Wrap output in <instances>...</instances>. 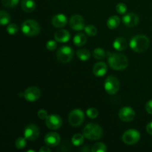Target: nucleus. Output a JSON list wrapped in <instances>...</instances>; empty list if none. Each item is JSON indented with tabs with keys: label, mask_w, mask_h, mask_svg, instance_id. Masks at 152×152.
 <instances>
[{
	"label": "nucleus",
	"mask_w": 152,
	"mask_h": 152,
	"mask_svg": "<svg viewBox=\"0 0 152 152\" xmlns=\"http://www.w3.org/2000/svg\"><path fill=\"white\" fill-rule=\"evenodd\" d=\"M108 62L110 67L115 71H123L129 65L128 58L123 53H109Z\"/></svg>",
	"instance_id": "obj_1"
},
{
	"label": "nucleus",
	"mask_w": 152,
	"mask_h": 152,
	"mask_svg": "<svg viewBox=\"0 0 152 152\" xmlns=\"http://www.w3.org/2000/svg\"><path fill=\"white\" fill-rule=\"evenodd\" d=\"M130 47L136 53L145 52L149 48L150 40L148 37L143 34H139L134 37L130 41Z\"/></svg>",
	"instance_id": "obj_2"
},
{
	"label": "nucleus",
	"mask_w": 152,
	"mask_h": 152,
	"mask_svg": "<svg viewBox=\"0 0 152 152\" xmlns=\"http://www.w3.org/2000/svg\"><path fill=\"white\" fill-rule=\"evenodd\" d=\"M103 131L96 123H88L83 129V135L90 140H96L102 137Z\"/></svg>",
	"instance_id": "obj_3"
},
{
	"label": "nucleus",
	"mask_w": 152,
	"mask_h": 152,
	"mask_svg": "<svg viewBox=\"0 0 152 152\" xmlns=\"http://www.w3.org/2000/svg\"><path fill=\"white\" fill-rule=\"evenodd\" d=\"M21 28L22 33L28 37H34L38 35L41 30L39 24L34 19H27L24 21Z\"/></svg>",
	"instance_id": "obj_4"
},
{
	"label": "nucleus",
	"mask_w": 152,
	"mask_h": 152,
	"mask_svg": "<svg viewBox=\"0 0 152 152\" xmlns=\"http://www.w3.org/2000/svg\"><path fill=\"white\" fill-rule=\"evenodd\" d=\"M56 57L62 63H68L74 57V50L69 46H62L56 52Z\"/></svg>",
	"instance_id": "obj_5"
},
{
	"label": "nucleus",
	"mask_w": 152,
	"mask_h": 152,
	"mask_svg": "<svg viewBox=\"0 0 152 152\" xmlns=\"http://www.w3.org/2000/svg\"><path fill=\"white\" fill-rule=\"evenodd\" d=\"M84 120V112L79 108H75V109L72 110L68 115V123L74 127L81 126Z\"/></svg>",
	"instance_id": "obj_6"
},
{
	"label": "nucleus",
	"mask_w": 152,
	"mask_h": 152,
	"mask_svg": "<svg viewBox=\"0 0 152 152\" xmlns=\"http://www.w3.org/2000/svg\"><path fill=\"white\" fill-rule=\"evenodd\" d=\"M104 88L105 91L108 94H115L120 89V82L117 77L114 76H109L105 79Z\"/></svg>",
	"instance_id": "obj_7"
},
{
	"label": "nucleus",
	"mask_w": 152,
	"mask_h": 152,
	"mask_svg": "<svg viewBox=\"0 0 152 152\" xmlns=\"http://www.w3.org/2000/svg\"><path fill=\"white\" fill-rule=\"evenodd\" d=\"M140 140V134L135 129H129L123 133L122 140L127 145H134Z\"/></svg>",
	"instance_id": "obj_8"
},
{
	"label": "nucleus",
	"mask_w": 152,
	"mask_h": 152,
	"mask_svg": "<svg viewBox=\"0 0 152 152\" xmlns=\"http://www.w3.org/2000/svg\"><path fill=\"white\" fill-rule=\"evenodd\" d=\"M40 134L39 129L34 124H29L24 130V136L28 140L34 141L39 137Z\"/></svg>",
	"instance_id": "obj_9"
},
{
	"label": "nucleus",
	"mask_w": 152,
	"mask_h": 152,
	"mask_svg": "<svg viewBox=\"0 0 152 152\" xmlns=\"http://www.w3.org/2000/svg\"><path fill=\"white\" fill-rule=\"evenodd\" d=\"M45 125L49 129L57 130L62 125V119L57 114L48 115L45 120Z\"/></svg>",
	"instance_id": "obj_10"
},
{
	"label": "nucleus",
	"mask_w": 152,
	"mask_h": 152,
	"mask_svg": "<svg viewBox=\"0 0 152 152\" xmlns=\"http://www.w3.org/2000/svg\"><path fill=\"white\" fill-rule=\"evenodd\" d=\"M41 96V91L39 88L36 86L28 87L24 92V97L28 102H35L38 100Z\"/></svg>",
	"instance_id": "obj_11"
},
{
	"label": "nucleus",
	"mask_w": 152,
	"mask_h": 152,
	"mask_svg": "<svg viewBox=\"0 0 152 152\" xmlns=\"http://www.w3.org/2000/svg\"><path fill=\"white\" fill-rule=\"evenodd\" d=\"M135 115V111L131 107H124V108H121L119 111V118L123 122H131L134 119Z\"/></svg>",
	"instance_id": "obj_12"
},
{
	"label": "nucleus",
	"mask_w": 152,
	"mask_h": 152,
	"mask_svg": "<svg viewBox=\"0 0 152 152\" xmlns=\"http://www.w3.org/2000/svg\"><path fill=\"white\" fill-rule=\"evenodd\" d=\"M69 25L74 31H82L85 29L84 19L79 14H75L71 16L69 20Z\"/></svg>",
	"instance_id": "obj_13"
},
{
	"label": "nucleus",
	"mask_w": 152,
	"mask_h": 152,
	"mask_svg": "<svg viewBox=\"0 0 152 152\" xmlns=\"http://www.w3.org/2000/svg\"><path fill=\"white\" fill-rule=\"evenodd\" d=\"M44 140L49 147L57 146L60 142V136L56 132H49L45 136Z\"/></svg>",
	"instance_id": "obj_14"
},
{
	"label": "nucleus",
	"mask_w": 152,
	"mask_h": 152,
	"mask_svg": "<svg viewBox=\"0 0 152 152\" xmlns=\"http://www.w3.org/2000/svg\"><path fill=\"white\" fill-rule=\"evenodd\" d=\"M139 16L134 13H129L125 15L123 17V22L124 25H126L129 28H133L139 23Z\"/></svg>",
	"instance_id": "obj_15"
},
{
	"label": "nucleus",
	"mask_w": 152,
	"mask_h": 152,
	"mask_svg": "<svg viewBox=\"0 0 152 152\" xmlns=\"http://www.w3.org/2000/svg\"><path fill=\"white\" fill-rule=\"evenodd\" d=\"M67 22H68V19L65 16V15L62 14V13H58L53 16L51 19V23L55 28H63L66 25Z\"/></svg>",
	"instance_id": "obj_16"
},
{
	"label": "nucleus",
	"mask_w": 152,
	"mask_h": 152,
	"mask_svg": "<svg viewBox=\"0 0 152 152\" xmlns=\"http://www.w3.org/2000/svg\"><path fill=\"white\" fill-rule=\"evenodd\" d=\"M108 71V67L104 62H98L94 65L93 73L96 77H103Z\"/></svg>",
	"instance_id": "obj_17"
},
{
	"label": "nucleus",
	"mask_w": 152,
	"mask_h": 152,
	"mask_svg": "<svg viewBox=\"0 0 152 152\" xmlns=\"http://www.w3.org/2000/svg\"><path fill=\"white\" fill-rule=\"evenodd\" d=\"M70 38H71V34L67 30L59 29L54 34V39L58 42H67L69 41Z\"/></svg>",
	"instance_id": "obj_18"
},
{
	"label": "nucleus",
	"mask_w": 152,
	"mask_h": 152,
	"mask_svg": "<svg viewBox=\"0 0 152 152\" xmlns=\"http://www.w3.org/2000/svg\"><path fill=\"white\" fill-rule=\"evenodd\" d=\"M128 43L127 41L123 37H117L114 39V42H113V47L114 49L119 51H122L127 48Z\"/></svg>",
	"instance_id": "obj_19"
},
{
	"label": "nucleus",
	"mask_w": 152,
	"mask_h": 152,
	"mask_svg": "<svg viewBox=\"0 0 152 152\" xmlns=\"http://www.w3.org/2000/svg\"><path fill=\"white\" fill-rule=\"evenodd\" d=\"M21 7L25 12L31 13L35 10L36 3L34 0H22Z\"/></svg>",
	"instance_id": "obj_20"
},
{
	"label": "nucleus",
	"mask_w": 152,
	"mask_h": 152,
	"mask_svg": "<svg viewBox=\"0 0 152 152\" xmlns=\"http://www.w3.org/2000/svg\"><path fill=\"white\" fill-rule=\"evenodd\" d=\"M120 24V19L117 16H111L107 21V26L109 29H116Z\"/></svg>",
	"instance_id": "obj_21"
},
{
	"label": "nucleus",
	"mask_w": 152,
	"mask_h": 152,
	"mask_svg": "<svg viewBox=\"0 0 152 152\" xmlns=\"http://www.w3.org/2000/svg\"><path fill=\"white\" fill-rule=\"evenodd\" d=\"M87 42V37L84 34H76L75 37H74V44L77 47H81V46L84 45Z\"/></svg>",
	"instance_id": "obj_22"
},
{
	"label": "nucleus",
	"mask_w": 152,
	"mask_h": 152,
	"mask_svg": "<svg viewBox=\"0 0 152 152\" xmlns=\"http://www.w3.org/2000/svg\"><path fill=\"white\" fill-rule=\"evenodd\" d=\"M84 137L85 136L83 134H75L74 136L71 138V142H72V144L75 146H80L84 142Z\"/></svg>",
	"instance_id": "obj_23"
},
{
	"label": "nucleus",
	"mask_w": 152,
	"mask_h": 152,
	"mask_svg": "<svg viewBox=\"0 0 152 152\" xmlns=\"http://www.w3.org/2000/svg\"><path fill=\"white\" fill-rule=\"evenodd\" d=\"M77 57L82 61H87L90 58V52L87 49H80L77 52Z\"/></svg>",
	"instance_id": "obj_24"
},
{
	"label": "nucleus",
	"mask_w": 152,
	"mask_h": 152,
	"mask_svg": "<svg viewBox=\"0 0 152 152\" xmlns=\"http://www.w3.org/2000/svg\"><path fill=\"white\" fill-rule=\"evenodd\" d=\"M10 22V16L5 10H1L0 12V23L1 25H7Z\"/></svg>",
	"instance_id": "obj_25"
},
{
	"label": "nucleus",
	"mask_w": 152,
	"mask_h": 152,
	"mask_svg": "<svg viewBox=\"0 0 152 152\" xmlns=\"http://www.w3.org/2000/svg\"><path fill=\"white\" fill-rule=\"evenodd\" d=\"M107 151V147L102 142H96L92 146V152H105Z\"/></svg>",
	"instance_id": "obj_26"
},
{
	"label": "nucleus",
	"mask_w": 152,
	"mask_h": 152,
	"mask_svg": "<svg viewBox=\"0 0 152 152\" xmlns=\"http://www.w3.org/2000/svg\"><path fill=\"white\" fill-rule=\"evenodd\" d=\"M93 56L96 59H102L105 57V51L101 48H97L93 51Z\"/></svg>",
	"instance_id": "obj_27"
},
{
	"label": "nucleus",
	"mask_w": 152,
	"mask_h": 152,
	"mask_svg": "<svg viewBox=\"0 0 152 152\" xmlns=\"http://www.w3.org/2000/svg\"><path fill=\"white\" fill-rule=\"evenodd\" d=\"M85 31H86V34H88L90 37H94L97 34V29H96V27L93 25H87L86 27H85Z\"/></svg>",
	"instance_id": "obj_28"
},
{
	"label": "nucleus",
	"mask_w": 152,
	"mask_h": 152,
	"mask_svg": "<svg viewBox=\"0 0 152 152\" xmlns=\"http://www.w3.org/2000/svg\"><path fill=\"white\" fill-rule=\"evenodd\" d=\"M26 138L25 137H19L16 140L15 142V146L18 149H22L25 148L27 145Z\"/></svg>",
	"instance_id": "obj_29"
},
{
	"label": "nucleus",
	"mask_w": 152,
	"mask_h": 152,
	"mask_svg": "<svg viewBox=\"0 0 152 152\" xmlns=\"http://www.w3.org/2000/svg\"><path fill=\"white\" fill-rule=\"evenodd\" d=\"M19 0H1L3 6L7 8H12L17 5Z\"/></svg>",
	"instance_id": "obj_30"
},
{
	"label": "nucleus",
	"mask_w": 152,
	"mask_h": 152,
	"mask_svg": "<svg viewBox=\"0 0 152 152\" xmlns=\"http://www.w3.org/2000/svg\"><path fill=\"white\" fill-rule=\"evenodd\" d=\"M86 114L88 117L91 119H95L98 117L99 115V111L97 109L94 108H90L87 110L86 111Z\"/></svg>",
	"instance_id": "obj_31"
},
{
	"label": "nucleus",
	"mask_w": 152,
	"mask_h": 152,
	"mask_svg": "<svg viewBox=\"0 0 152 152\" xmlns=\"http://www.w3.org/2000/svg\"><path fill=\"white\" fill-rule=\"evenodd\" d=\"M6 30H7V32L10 35H15L18 32V31H19V28H18V26L16 24L11 23L7 27Z\"/></svg>",
	"instance_id": "obj_32"
},
{
	"label": "nucleus",
	"mask_w": 152,
	"mask_h": 152,
	"mask_svg": "<svg viewBox=\"0 0 152 152\" xmlns=\"http://www.w3.org/2000/svg\"><path fill=\"white\" fill-rule=\"evenodd\" d=\"M116 10L120 14H124L126 11H127V6L126 4L123 2L118 3L116 6Z\"/></svg>",
	"instance_id": "obj_33"
},
{
	"label": "nucleus",
	"mask_w": 152,
	"mask_h": 152,
	"mask_svg": "<svg viewBox=\"0 0 152 152\" xmlns=\"http://www.w3.org/2000/svg\"><path fill=\"white\" fill-rule=\"evenodd\" d=\"M57 47V44H56V40H49L47 43H46V48L49 50H54Z\"/></svg>",
	"instance_id": "obj_34"
},
{
	"label": "nucleus",
	"mask_w": 152,
	"mask_h": 152,
	"mask_svg": "<svg viewBox=\"0 0 152 152\" xmlns=\"http://www.w3.org/2000/svg\"><path fill=\"white\" fill-rule=\"evenodd\" d=\"M37 116H38L40 120H46V118L48 117V112L45 109H40L39 110L38 112H37Z\"/></svg>",
	"instance_id": "obj_35"
},
{
	"label": "nucleus",
	"mask_w": 152,
	"mask_h": 152,
	"mask_svg": "<svg viewBox=\"0 0 152 152\" xmlns=\"http://www.w3.org/2000/svg\"><path fill=\"white\" fill-rule=\"evenodd\" d=\"M70 148H71V144L69 143V142H68V141H65V142H62V143L61 144V146H60V148H59V149H60L61 151H68Z\"/></svg>",
	"instance_id": "obj_36"
},
{
	"label": "nucleus",
	"mask_w": 152,
	"mask_h": 152,
	"mask_svg": "<svg viewBox=\"0 0 152 152\" xmlns=\"http://www.w3.org/2000/svg\"><path fill=\"white\" fill-rule=\"evenodd\" d=\"M145 110L148 114H152V99H150L149 101L146 102L145 104Z\"/></svg>",
	"instance_id": "obj_37"
},
{
	"label": "nucleus",
	"mask_w": 152,
	"mask_h": 152,
	"mask_svg": "<svg viewBox=\"0 0 152 152\" xmlns=\"http://www.w3.org/2000/svg\"><path fill=\"white\" fill-rule=\"evenodd\" d=\"M146 132L149 134L150 135H152V121L148 123L146 126Z\"/></svg>",
	"instance_id": "obj_38"
},
{
	"label": "nucleus",
	"mask_w": 152,
	"mask_h": 152,
	"mask_svg": "<svg viewBox=\"0 0 152 152\" xmlns=\"http://www.w3.org/2000/svg\"><path fill=\"white\" fill-rule=\"evenodd\" d=\"M39 152H50V149L49 148L48 145H47V146L41 147V148H39Z\"/></svg>",
	"instance_id": "obj_39"
},
{
	"label": "nucleus",
	"mask_w": 152,
	"mask_h": 152,
	"mask_svg": "<svg viewBox=\"0 0 152 152\" xmlns=\"http://www.w3.org/2000/svg\"><path fill=\"white\" fill-rule=\"evenodd\" d=\"M28 151H33V150H28Z\"/></svg>",
	"instance_id": "obj_40"
}]
</instances>
